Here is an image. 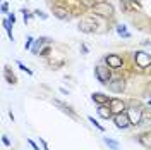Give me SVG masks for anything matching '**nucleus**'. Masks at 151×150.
I'll list each match as a JSON object with an SVG mask.
<instances>
[{"mask_svg":"<svg viewBox=\"0 0 151 150\" xmlns=\"http://www.w3.org/2000/svg\"><path fill=\"white\" fill-rule=\"evenodd\" d=\"M124 4H127V2H136V0H122Z\"/></svg>","mask_w":151,"mask_h":150,"instance_id":"27","label":"nucleus"},{"mask_svg":"<svg viewBox=\"0 0 151 150\" xmlns=\"http://www.w3.org/2000/svg\"><path fill=\"white\" fill-rule=\"evenodd\" d=\"M110 109H112V112L117 116V114H122L124 112L125 105H124L122 100H119V98H112V100H110Z\"/></svg>","mask_w":151,"mask_h":150,"instance_id":"5","label":"nucleus"},{"mask_svg":"<svg viewBox=\"0 0 151 150\" xmlns=\"http://www.w3.org/2000/svg\"><path fill=\"white\" fill-rule=\"evenodd\" d=\"M53 105H57V107H60V111H64V112H67L69 116H72V117L76 116V114L72 112V111H70V107H69V105H65L64 102H60V100H53Z\"/></svg>","mask_w":151,"mask_h":150,"instance_id":"12","label":"nucleus"},{"mask_svg":"<svg viewBox=\"0 0 151 150\" xmlns=\"http://www.w3.org/2000/svg\"><path fill=\"white\" fill-rule=\"evenodd\" d=\"M89 121L93 122V124L96 126V128H98V130H101V131H103V126H100V122H96V121H94V117H89Z\"/></svg>","mask_w":151,"mask_h":150,"instance_id":"19","label":"nucleus"},{"mask_svg":"<svg viewBox=\"0 0 151 150\" xmlns=\"http://www.w3.org/2000/svg\"><path fill=\"white\" fill-rule=\"evenodd\" d=\"M148 105H150V107H151V100H150V102H148Z\"/></svg>","mask_w":151,"mask_h":150,"instance_id":"28","label":"nucleus"},{"mask_svg":"<svg viewBox=\"0 0 151 150\" xmlns=\"http://www.w3.org/2000/svg\"><path fill=\"white\" fill-rule=\"evenodd\" d=\"M127 116H129V119H131V124H141L142 112L139 109H131V111L127 112Z\"/></svg>","mask_w":151,"mask_h":150,"instance_id":"6","label":"nucleus"},{"mask_svg":"<svg viewBox=\"0 0 151 150\" xmlns=\"http://www.w3.org/2000/svg\"><path fill=\"white\" fill-rule=\"evenodd\" d=\"M31 43H33V38L28 36V40H26V45H24V47H26V48H31Z\"/></svg>","mask_w":151,"mask_h":150,"instance_id":"22","label":"nucleus"},{"mask_svg":"<svg viewBox=\"0 0 151 150\" xmlns=\"http://www.w3.org/2000/svg\"><path fill=\"white\" fill-rule=\"evenodd\" d=\"M10 24H12V23H10L9 19H4V28L7 29V33H9V38L12 40V42H14V35H12V29H10Z\"/></svg>","mask_w":151,"mask_h":150,"instance_id":"16","label":"nucleus"},{"mask_svg":"<svg viewBox=\"0 0 151 150\" xmlns=\"http://www.w3.org/2000/svg\"><path fill=\"white\" fill-rule=\"evenodd\" d=\"M94 74H96V78H98L100 83H103V84L110 83V69L106 66H98L94 69Z\"/></svg>","mask_w":151,"mask_h":150,"instance_id":"2","label":"nucleus"},{"mask_svg":"<svg viewBox=\"0 0 151 150\" xmlns=\"http://www.w3.org/2000/svg\"><path fill=\"white\" fill-rule=\"evenodd\" d=\"M106 64H108V67L119 69V67H122V59L119 55H108L106 57Z\"/></svg>","mask_w":151,"mask_h":150,"instance_id":"7","label":"nucleus"},{"mask_svg":"<svg viewBox=\"0 0 151 150\" xmlns=\"http://www.w3.org/2000/svg\"><path fill=\"white\" fill-rule=\"evenodd\" d=\"M117 33H119L120 36H124V38H129V36H131V35L127 33V29H125V26H124V24H119V26H117Z\"/></svg>","mask_w":151,"mask_h":150,"instance_id":"15","label":"nucleus"},{"mask_svg":"<svg viewBox=\"0 0 151 150\" xmlns=\"http://www.w3.org/2000/svg\"><path fill=\"white\" fill-rule=\"evenodd\" d=\"M103 141H105V143H106V145H108V147H110L112 150H119V143H117L115 140H110V138H103Z\"/></svg>","mask_w":151,"mask_h":150,"instance_id":"17","label":"nucleus"},{"mask_svg":"<svg viewBox=\"0 0 151 150\" xmlns=\"http://www.w3.org/2000/svg\"><path fill=\"white\" fill-rule=\"evenodd\" d=\"M7 9H9V7H7V4L4 2V4H2V12H7Z\"/></svg>","mask_w":151,"mask_h":150,"instance_id":"23","label":"nucleus"},{"mask_svg":"<svg viewBox=\"0 0 151 150\" xmlns=\"http://www.w3.org/2000/svg\"><path fill=\"white\" fill-rule=\"evenodd\" d=\"M79 29L81 31H86V33H91L93 31V21H81L79 23Z\"/></svg>","mask_w":151,"mask_h":150,"instance_id":"11","label":"nucleus"},{"mask_svg":"<svg viewBox=\"0 0 151 150\" xmlns=\"http://www.w3.org/2000/svg\"><path fill=\"white\" fill-rule=\"evenodd\" d=\"M93 100L96 103H100V105H105V103L110 102V98H108L106 95H103V93H94L93 95Z\"/></svg>","mask_w":151,"mask_h":150,"instance_id":"10","label":"nucleus"},{"mask_svg":"<svg viewBox=\"0 0 151 150\" xmlns=\"http://www.w3.org/2000/svg\"><path fill=\"white\" fill-rule=\"evenodd\" d=\"M17 66L21 67V69H22V71H26V73H28V74H31V71H29V69H26V66H24V64H22V62H17Z\"/></svg>","mask_w":151,"mask_h":150,"instance_id":"21","label":"nucleus"},{"mask_svg":"<svg viewBox=\"0 0 151 150\" xmlns=\"http://www.w3.org/2000/svg\"><path fill=\"white\" fill-rule=\"evenodd\" d=\"M29 145H31V147H33V149H35V150H40V149H38V147H36V143H33V141H31V140H29Z\"/></svg>","mask_w":151,"mask_h":150,"instance_id":"24","label":"nucleus"},{"mask_svg":"<svg viewBox=\"0 0 151 150\" xmlns=\"http://www.w3.org/2000/svg\"><path fill=\"white\" fill-rule=\"evenodd\" d=\"M93 12L98 14V16H112L113 7L108 4V2H98V4L93 7Z\"/></svg>","mask_w":151,"mask_h":150,"instance_id":"1","label":"nucleus"},{"mask_svg":"<svg viewBox=\"0 0 151 150\" xmlns=\"http://www.w3.org/2000/svg\"><path fill=\"white\" fill-rule=\"evenodd\" d=\"M124 88H125V81H124V79H115V81H110V90L115 92V93L122 92Z\"/></svg>","mask_w":151,"mask_h":150,"instance_id":"8","label":"nucleus"},{"mask_svg":"<svg viewBox=\"0 0 151 150\" xmlns=\"http://www.w3.org/2000/svg\"><path fill=\"white\" fill-rule=\"evenodd\" d=\"M9 21L12 23V24H14V23H16V17H14V16H9Z\"/></svg>","mask_w":151,"mask_h":150,"instance_id":"26","label":"nucleus"},{"mask_svg":"<svg viewBox=\"0 0 151 150\" xmlns=\"http://www.w3.org/2000/svg\"><path fill=\"white\" fill-rule=\"evenodd\" d=\"M53 16L58 19H62V21H67L69 19V12H67L65 9H60V7H55L53 9Z\"/></svg>","mask_w":151,"mask_h":150,"instance_id":"9","label":"nucleus"},{"mask_svg":"<svg viewBox=\"0 0 151 150\" xmlns=\"http://www.w3.org/2000/svg\"><path fill=\"white\" fill-rule=\"evenodd\" d=\"M139 141H141L146 149H151V133H144V135H141V136H139Z\"/></svg>","mask_w":151,"mask_h":150,"instance_id":"14","label":"nucleus"},{"mask_svg":"<svg viewBox=\"0 0 151 150\" xmlns=\"http://www.w3.org/2000/svg\"><path fill=\"white\" fill-rule=\"evenodd\" d=\"M83 4L88 5V7H94L96 5V0H83Z\"/></svg>","mask_w":151,"mask_h":150,"instance_id":"18","label":"nucleus"},{"mask_svg":"<svg viewBox=\"0 0 151 150\" xmlns=\"http://www.w3.org/2000/svg\"><path fill=\"white\" fill-rule=\"evenodd\" d=\"M4 143H5V145H10V141H9V138H7V136H4Z\"/></svg>","mask_w":151,"mask_h":150,"instance_id":"25","label":"nucleus"},{"mask_svg":"<svg viewBox=\"0 0 151 150\" xmlns=\"http://www.w3.org/2000/svg\"><path fill=\"white\" fill-rule=\"evenodd\" d=\"M113 121H115V126L117 128H120V130H125L127 126H131V119H129V116L127 114H117L115 117H113Z\"/></svg>","mask_w":151,"mask_h":150,"instance_id":"4","label":"nucleus"},{"mask_svg":"<svg viewBox=\"0 0 151 150\" xmlns=\"http://www.w3.org/2000/svg\"><path fill=\"white\" fill-rule=\"evenodd\" d=\"M35 16H38V17H41V19H47V14H43L41 10H36V12H35Z\"/></svg>","mask_w":151,"mask_h":150,"instance_id":"20","label":"nucleus"},{"mask_svg":"<svg viewBox=\"0 0 151 150\" xmlns=\"http://www.w3.org/2000/svg\"><path fill=\"white\" fill-rule=\"evenodd\" d=\"M98 114H100V117L108 119V117L112 116V109H108V107H105V105H100V107H98Z\"/></svg>","mask_w":151,"mask_h":150,"instance_id":"13","label":"nucleus"},{"mask_svg":"<svg viewBox=\"0 0 151 150\" xmlns=\"http://www.w3.org/2000/svg\"><path fill=\"white\" fill-rule=\"evenodd\" d=\"M136 64L139 67H150L151 55L146 54V52H136Z\"/></svg>","mask_w":151,"mask_h":150,"instance_id":"3","label":"nucleus"}]
</instances>
